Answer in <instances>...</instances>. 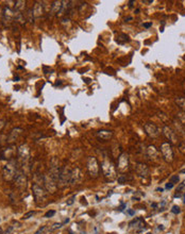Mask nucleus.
<instances>
[{
	"label": "nucleus",
	"mask_w": 185,
	"mask_h": 234,
	"mask_svg": "<svg viewBox=\"0 0 185 234\" xmlns=\"http://www.w3.org/2000/svg\"><path fill=\"white\" fill-rule=\"evenodd\" d=\"M101 169L104 178L108 181H113L116 178V168L115 165L108 157H103V162L101 163Z\"/></svg>",
	"instance_id": "obj_1"
},
{
	"label": "nucleus",
	"mask_w": 185,
	"mask_h": 234,
	"mask_svg": "<svg viewBox=\"0 0 185 234\" xmlns=\"http://www.w3.org/2000/svg\"><path fill=\"white\" fill-rule=\"evenodd\" d=\"M32 192H33V197L35 199V202L38 206L44 204L46 200H47V193L45 190L44 187H42L40 184L34 183L32 185Z\"/></svg>",
	"instance_id": "obj_2"
},
{
	"label": "nucleus",
	"mask_w": 185,
	"mask_h": 234,
	"mask_svg": "<svg viewBox=\"0 0 185 234\" xmlns=\"http://www.w3.org/2000/svg\"><path fill=\"white\" fill-rule=\"evenodd\" d=\"M70 176H71V170L69 167L64 166L62 169H61L60 174H59V178H57V186L59 187H65L67 186V184L70 183Z\"/></svg>",
	"instance_id": "obj_3"
},
{
	"label": "nucleus",
	"mask_w": 185,
	"mask_h": 234,
	"mask_svg": "<svg viewBox=\"0 0 185 234\" xmlns=\"http://www.w3.org/2000/svg\"><path fill=\"white\" fill-rule=\"evenodd\" d=\"M16 165L14 162H9L3 167V179L5 181H11L16 176Z\"/></svg>",
	"instance_id": "obj_4"
},
{
	"label": "nucleus",
	"mask_w": 185,
	"mask_h": 234,
	"mask_svg": "<svg viewBox=\"0 0 185 234\" xmlns=\"http://www.w3.org/2000/svg\"><path fill=\"white\" fill-rule=\"evenodd\" d=\"M87 169H89V175H91V177L92 178L98 177L99 171H100V167H99V163H98L96 157H89V161H87Z\"/></svg>",
	"instance_id": "obj_5"
},
{
	"label": "nucleus",
	"mask_w": 185,
	"mask_h": 234,
	"mask_svg": "<svg viewBox=\"0 0 185 234\" xmlns=\"http://www.w3.org/2000/svg\"><path fill=\"white\" fill-rule=\"evenodd\" d=\"M161 152L163 154V157L166 162H172L173 161V150L170 143H163L161 145Z\"/></svg>",
	"instance_id": "obj_6"
},
{
	"label": "nucleus",
	"mask_w": 185,
	"mask_h": 234,
	"mask_svg": "<svg viewBox=\"0 0 185 234\" xmlns=\"http://www.w3.org/2000/svg\"><path fill=\"white\" fill-rule=\"evenodd\" d=\"M44 184H45L46 190H48V192H50V193H54L56 190V188H57V183H56V181L49 174L45 175Z\"/></svg>",
	"instance_id": "obj_7"
},
{
	"label": "nucleus",
	"mask_w": 185,
	"mask_h": 234,
	"mask_svg": "<svg viewBox=\"0 0 185 234\" xmlns=\"http://www.w3.org/2000/svg\"><path fill=\"white\" fill-rule=\"evenodd\" d=\"M129 169V157L127 153H122L118 157V170L121 174Z\"/></svg>",
	"instance_id": "obj_8"
},
{
	"label": "nucleus",
	"mask_w": 185,
	"mask_h": 234,
	"mask_svg": "<svg viewBox=\"0 0 185 234\" xmlns=\"http://www.w3.org/2000/svg\"><path fill=\"white\" fill-rule=\"evenodd\" d=\"M163 133H164V135L167 137V139H169L170 143H172V144H177L178 143V134H177V132H176L173 129H171L170 127L165 126V127L163 128Z\"/></svg>",
	"instance_id": "obj_9"
},
{
	"label": "nucleus",
	"mask_w": 185,
	"mask_h": 234,
	"mask_svg": "<svg viewBox=\"0 0 185 234\" xmlns=\"http://www.w3.org/2000/svg\"><path fill=\"white\" fill-rule=\"evenodd\" d=\"M82 180V173L79 167H76L73 170H71V176H70V184L71 185H77L80 184Z\"/></svg>",
	"instance_id": "obj_10"
},
{
	"label": "nucleus",
	"mask_w": 185,
	"mask_h": 234,
	"mask_svg": "<svg viewBox=\"0 0 185 234\" xmlns=\"http://www.w3.org/2000/svg\"><path fill=\"white\" fill-rule=\"evenodd\" d=\"M144 129H145L146 133L148 134L150 137H157V136H159V134H160L157 127L155 125L151 124V122H147V124H145V125H144Z\"/></svg>",
	"instance_id": "obj_11"
},
{
	"label": "nucleus",
	"mask_w": 185,
	"mask_h": 234,
	"mask_svg": "<svg viewBox=\"0 0 185 234\" xmlns=\"http://www.w3.org/2000/svg\"><path fill=\"white\" fill-rule=\"evenodd\" d=\"M97 136L101 141H110L113 137V132L110 130H100L97 132Z\"/></svg>",
	"instance_id": "obj_12"
},
{
	"label": "nucleus",
	"mask_w": 185,
	"mask_h": 234,
	"mask_svg": "<svg viewBox=\"0 0 185 234\" xmlns=\"http://www.w3.org/2000/svg\"><path fill=\"white\" fill-rule=\"evenodd\" d=\"M63 9V1H54L51 4V13L54 15H59V13L62 12Z\"/></svg>",
	"instance_id": "obj_13"
},
{
	"label": "nucleus",
	"mask_w": 185,
	"mask_h": 234,
	"mask_svg": "<svg viewBox=\"0 0 185 234\" xmlns=\"http://www.w3.org/2000/svg\"><path fill=\"white\" fill-rule=\"evenodd\" d=\"M136 171L141 177H147V176L149 175V169H148V167H147V165H145V164H141V163L137 164Z\"/></svg>",
	"instance_id": "obj_14"
},
{
	"label": "nucleus",
	"mask_w": 185,
	"mask_h": 234,
	"mask_svg": "<svg viewBox=\"0 0 185 234\" xmlns=\"http://www.w3.org/2000/svg\"><path fill=\"white\" fill-rule=\"evenodd\" d=\"M14 179H15L16 185L18 186V187H24V186H26L27 179H26L24 174H16V176H15Z\"/></svg>",
	"instance_id": "obj_15"
},
{
	"label": "nucleus",
	"mask_w": 185,
	"mask_h": 234,
	"mask_svg": "<svg viewBox=\"0 0 185 234\" xmlns=\"http://www.w3.org/2000/svg\"><path fill=\"white\" fill-rule=\"evenodd\" d=\"M18 153H19V157L20 160L22 161H27L28 160V157H29V150L27 148V146H21L18 150Z\"/></svg>",
	"instance_id": "obj_16"
},
{
	"label": "nucleus",
	"mask_w": 185,
	"mask_h": 234,
	"mask_svg": "<svg viewBox=\"0 0 185 234\" xmlns=\"http://www.w3.org/2000/svg\"><path fill=\"white\" fill-rule=\"evenodd\" d=\"M33 12V17H40L42 16V14H43V5L40 3V2H37V3H35V5H34V8H33L32 10Z\"/></svg>",
	"instance_id": "obj_17"
},
{
	"label": "nucleus",
	"mask_w": 185,
	"mask_h": 234,
	"mask_svg": "<svg viewBox=\"0 0 185 234\" xmlns=\"http://www.w3.org/2000/svg\"><path fill=\"white\" fill-rule=\"evenodd\" d=\"M21 132H22V129H20V128L13 129L12 132H11V134H10V136H9V141H16V138H18V136L21 134Z\"/></svg>",
	"instance_id": "obj_18"
},
{
	"label": "nucleus",
	"mask_w": 185,
	"mask_h": 234,
	"mask_svg": "<svg viewBox=\"0 0 185 234\" xmlns=\"http://www.w3.org/2000/svg\"><path fill=\"white\" fill-rule=\"evenodd\" d=\"M147 154H148V157L152 160V159H155V157H157V150L155 149V147L154 146H149L148 149H147Z\"/></svg>",
	"instance_id": "obj_19"
},
{
	"label": "nucleus",
	"mask_w": 185,
	"mask_h": 234,
	"mask_svg": "<svg viewBox=\"0 0 185 234\" xmlns=\"http://www.w3.org/2000/svg\"><path fill=\"white\" fill-rule=\"evenodd\" d=\"M3 16H4V19L8 20V21H11L12 18L14 17V12L10 8H5L3 11Z\"/></svg>",
	"instance_id": "obj_20"
},
{
	"label": "nucleus",
	"mask_w": 185,
	"mask_h": 234,
	"mask_svg": "<svg viewBox=\"0 0 185 234\" xmlns=\"http://www.w3.org/2000/svg\"><path fill=\"white\" fill-rule=\"evenodd\" d=\"M176 103L180 108L182 112H185V98L184 97H178L176 98Z\"/></svg>",
	"instance_id": "obj_21"
},
{
	"label": "nucleus",
	"mask_w": 185,
	"mask_h": 234,
	"mask_svg": "<svg viewBox=\"0 0 185 234\" xmlns=\"http://www.w3.org/2000/svg\"><path fill=\"white\" fill-rule=\"evenodd\" d=\"M185 193V184L184 183H180L179 185H178V188H177V193L174 194V198H179L181 197L182 194L184 195Z\"/></svg>",
	"instance_id": "obj_22"
},
{
	"label": "nucleus",
	"mask_w": 185,
	"mask_h": 234,
	"mask_svg": "<svg viewBox=\"0 0 185 234\" xmlns=\"http://www.w3.org/2000/svg\"><path fill=\"white\" fill-rule=\"evenodd\" d=\"M130 38L129 36L127 35V34H124V33H121V34H119L118 36H117V40L116 42L118 43V44H125V43H127V42H129Z\"/></svg>",
	"instance_id": "obj_23"
},
{
	"label": "nucleus",
	"mask_w": 185,
	"mask_h": 234,
	"mask_svg": "<svg viewBox=\"0 0 185 234\" xmlns=\"http://www.w3.org/2000/svg\"><path fill=\"white\" fill-rule=\"evenodd\" d=\"M24 4H26V1H16L15 2V9H16L17 13H19V11H21L24 8Z\"/></svg>",
	"instance_id": "obj_24"
},
{
	"label": "nucleus",
	"mask_w": 185,
	"mask_h": 234,
	"mask_svg": "<svg viewBox=\"0 0 185 234\" xmlns=\"http://www.w3.org/2000/svg\"><path fill=\"white\" fill-rule=\"evenodd\" d=\"M34 215H35V212H34V211H30V212H28V213H26V214L24 215L22 219H29V218L34 216Z\"/></svg>",
	"instance_id": "obj_25"
},
{
	"label": "nucleus",
	"mask_w": 185,
	"mask_h": 234,
	"mask_svg": "<svg viewBox=\"0 0 185 234\" xmlns=\"http://www.w3.org/2000/svg\"><path fill=\"white\" fill-rule=\"evenodd\" d=\"M178 116L180 118V120L182 121V124L185 126V112H181V113L178 114Z\"/></svg>",
	"instance_id": "obj_26"
},
{
	"label": "nucleus",
	"mask_w": 185,
	"mask_h": 234,
	"mask_svg": "<svg viewBox=\"0 0 185 234\" xmlns=\"http://www.w3.org/2000/svg\"><path fill=\"white\" fill-rule=\"evenodd\" d=\"M179 180H180V179H179V176H178V175H176V176H172V177L170 178V181H169V182H171V183H173V184H174V183H178V182H179Z\"/></svg>",
	"instance_id": "obj_27"
},
{
	"label": "nucleus",
	"mask_w": 185,
	"mask_h": 234,
	"mask_svg": "<svg viewBox=\"0 0 185 234\" xmlns=\"http://www.w3.org/2000/svg\"><path fill=\"white\" fill-rule=\"evenodd\" d=\"M171 212H172L173 214H179L181 212V210H180V208L178 206H173L172 209H171Z\"/></svg>",
	"instance_id": "obj_28"
},
{
	"label": "nucleus",
	"mask_w": 185,
	"mask_h": 234,
	"mask_svg": "<svg viewBox=\"0 0 185 234\" xmlns=\"http://www.w3.org/2000/svg\"><path fill=\"white\" fill-rule=\"evenodd\" d=\"M56 214V211H53V210H51V211H48L46 214H45V217L46 218H49V217H52L53 215Z\"/></svg>",
	"instance_id": "obj_29"
},
{
	"label": "nucleus",
	"mask_w": 185,
	"mask_h": 234,
	"mask_svg": "<svg viewBox=\"0 0 185 234\" xmlns=\"http://www.w3.org/2000/svg\"><path fill=\"white\" fill-rule=\"evenodd\" d=\"M75 199H76V196H73L70 199H68V201H67V206H71L73 202H75Z\"/></svg>",
	"instance_id": "obj_30"
},
{
	"label": "nucleus",
	"mask_w": 185,
	"mask_h": 234,
	"mask_svg": "<svg viewBox=\"0 0 185 234\" xmlns=\"http://www.w3.org/2000/svg\"><path fill=\"white\" fill-rule=\"evenodd\" d=\"M125 181H126V178L124 177V175H121V177L118 178V182H119L120 184H122V183H125Z\"/></svg>",
	"instance_id": "obj_31"
},
{
	"label": "nucleus",
	"mask_w": 185,
	"mask_h": 234,
	"mask_svg": "<svg viewBox=\"0 0 185 234\" xmlns=\"http://www.w3.org/2000/svg\"><path fill=\"white\" fill-rule=\"evenodd\" d=\"M63 226V223H54L53 225V227L51 228V230H54V229H57V228H61V227Z\"/></svg>",
	"instance_id": "obj_32"
},
{
	"label": "nucleus",
	"mask_w": 185,
	"mask_h": 234,
	"mask_svg": "<svg viewBox=\"0 0 185 234\" xmlns=\"http://www.w3.org/2000/svg\"><path fill=\"white\" fill-rule=\"evenodd\" d=\"M173 185H174L173 183L169 182V183H167V184H166V188H167V190H170V188H172V187H173Z\"/></svg>",
	"instance_id": "obj_33"
},
{
	"label": "nucleus",
	"mask_w": 185,
	"mask_h": 234,
	"mask_svg": "<svg viewBox=\"0 0 185 234\" xmlns=\"http://www.w3.org/2000/svg\"><path fill=\"white\" fill-rule=\"evenodd\" d=\"M45 229H46V227H40V229H38V230H37L36 232H35V234H40L42 232H43V231L45 230Z\"/></svg>",
	"instance_id": "obj_34"
},
{
	"label": "nucleus",
	"mask_w": 185,
	"mask_h": 234,
	"mask_svg": "<svg viewBox=\"0 0 185 234\" xmlns=\"http://www.w3.org/2000/svg\"><path fill=\"white\" fill-rule=\"evenodd\" d=\"M143 26H144V27H145V28H150V27H151V26H152V22H146V24H143Z\"/></svg>",
	"instance_id": "obj_35"
},
{
	"label": "nucleus",
	"mask_w": 185,
	"mask_h": 234,
	"mask_svg": "<svg viewBox=\"0 0 185 234\" xmlns=\"http://www.w3.org/2000/svg\"><path fill=\"white\" fill-rule=\"evenodd\" d=\"M126 206H127V204H126V203H122L120 208H118V209H119V211H124V210H125Z\"/></svg>",
	"instance_id": "obj_36"
},
{
	"label": "nucleus",
	"mask_w": 185,
	"mask_h": 234,
	"mask_svg": "<svg viewBox=\"0 0 185 234\" xmlns=\"http://www.w3.org/2000/svg\"><path fill=\"white\" fill-rule=\"evenodd\" d=\"M3 127H4V121L0 120V131L3 129Z\"/></svg>",
	"instance_id": "obj_37"
},
{
	"label": "nucleus",
	"mask_w": 185,
	"mask_h": 234,
	"mask_svg": "<svg viewBox=\"0 0 185 234\" xmlns=\"http://www.w3.org/2000/svg\"><path fill=\"white\" fill-rule=\"evenodd\" d=\"M128 213H129V215H131V216L135 214V212H134L133 210H129V211H128Z\"/></svg>",
	"instance_id": "obj_38"
},
{
	"label": "nucleus",
	"mask_w": 185,
	"mask_h": 234,
	"mask_svg": "<svg viewBox=\"0 0 185 234\" xmlns=\"http://www.w3.org/2000/svg\"><path fill=\"white\" fill-rule=\"evenodd\" d=\"M133 18L132 17H127V18H125V21H129V20H132Z\"/></svg>",
	"instance_id": "obj_39"
},
{
	"label": "nucleus",
	"mask_w": 185,
	"mask_h": 234,
	"mask_svg": "<svg viewBox=\"0 0 185 234\" xmlns=\"http://www.w3.org/2000/svg\"><path fill=\"white\" fill-rule=\"evenodd\" d=\"M157 192H163L164 190H163V188H160V187H159V188H157Z\"/></svg>",
	"instance_id": "obj_40"
},
{
	"label": "nucleus",
	"mask_w": 185,
	"mask_h": 234,
	"mask_svg": "<svg viewBox=\"0 0 185 234\" xmlns=\"http://www.w3.org/2000/svg\"><path fill=\"white\" fill-rule=\"evenodd\" d=\"M133 2H134V1H130V2H129V3H130V4H129V7H132V5H133Z\"/></svg>",
	"instance_id": "obj_41"
},
{
	"label": "nucleus",
	"mask_w": 185,
	"mask_h": 234,
	"mask_svg": "<svg viewBox=\"0 0 185 234\" xmlns=\"http://www.w3.org/2000/svg\"><path fill=\"white\" fill-rule=\"evenodd\" d=\"M180 173H181V174H185V169H182Z\"/></svg>",
	"instance_id": "obj_42"
},
{
	"label": "nucleus",
	"mask_w": 185,
	"mask_h": 234,
	"mask_svg": "<svg viewBox=\"0 0 185 234\" xmlns=\"http://www.w3.org/2000/svg\"><path fill=\"white\" fill-rule=\"evenodd\" d=\"M0 234H2V229L0 228Z\"/></svg>",
	"instance_id": "obj_43"
},
{
	"label": "nucleus",
	"mask_w": 185,
	"mask_h": 234,
	"mask_svg": "<svg viewBox=\"0 0 185 234\" xmlns=\"http://www.w3.org/2000/svg\"><path fill=\"white\" fill-rule=\"evenodd\" d=\"M147 234H151V233H147Z\"/></svg>",
	"instance_id": "obj_44"
}]
</instances>
